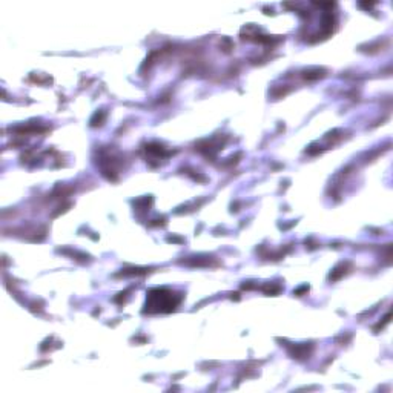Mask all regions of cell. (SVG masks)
Listing matches in <instances>:
<instances>
[{
  "mask_svg": "<svg viewBox=\"0 0 393 393\" xmlns=\"http://www.w3.org/2000/svg\"><path fill=\"white\" fill-rule=\"evenodd\" d=\"M181 298H175V295L169 290L155 289L150 290L146 301L148 312H171L179 306Z\"/></svg>",
  "mask_w": 393,
  "mask_h": 393,
  "instance_id": "obj_1",
  "label": "cell"
}]
</instances>
